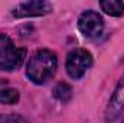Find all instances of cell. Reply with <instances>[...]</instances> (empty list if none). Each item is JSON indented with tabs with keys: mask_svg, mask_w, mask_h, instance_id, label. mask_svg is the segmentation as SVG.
I'll use <instances>...</instances> for the list:
<instances>
[{
	"mask_svg": "<svg viewBox=\"0 0 124 123\" xmlns=\"http://www.w3.org/2000/svg\"><path fill=\"white\" fill-rule=\"evenodd\" d=\"M93 65V55L87 49H74L68 54L65 68L68 75L72 80H78L84 77V74Z\"/></svg>",
	"mask_w": 124,
	"mask_h": 123,
	"instance_id": "cell-3",
	"label": "cell"
},
{
	"mask_svg": "<svg viewBox=\"0 0 124 123\" xmlns=\"http://www.w3.org/2000/svg\"><path fill=\"white\" fill-rule=\"evenodd\" d=\"M52 12V4L48 1H23L19 3L13 9L15 18H33V16H43Z\"/></svg>",
	"mask_w": 124,
	"mask_h": 123,
	"instance_id": "cell-6",
	"label": "cell"
},
{
	"mask_svg": "<svg viewBox=\"0 0 124 123\" xmlns=\"http://www.w3.org/2000/svg\"><path fill=\"white\" fill-rule=\"evenodd\" d=\"M23 60V51L16 48L7 35H0V71H13Z\"/></svg>",
	"mask_w": 124,
	"mask_h": 123,
	"instance_id": "cell-2",
	"label": "cell"
},
{
	"mask_svg": "<svg viewBox=\"0 0 124 123\" xmlns=\"http://www.w3.org/2000/svg\"><path fill=\"white\" fill-rule=\"evenodd\" d=\"M72 87L68 84V83H58L55 87H54V97L56 100H59L61 103H68L71 98H72Z\"/></svg>",
	"mask_w": 124,
	"mask_h": 123,
	"instance_id": "cell-8",
	"label": "cell"
},
{
	"mask_svg": "<svg viewBox=\"0 0 124 123\" xmlns=\"http://www.w3.org/2000/svg\"><path fill=\"white\" fill-rule=\"evenodd\" d=\"M78 29L85 38L95 39L101 36L104 31V20L100 16V13L94 10H87L78 19Z\"/></svg>",
	"mask_w": 124,
	"mask_h": 123,
	"instance_id": "cell-5",
	"label": "cell"
},
{
	"mask_svg": "<svg viewBox=\"0 0 124 123\" xmlns=\"http://www.w3.org/2000/svg\"><path fill=\"white\" fill-rule=\"evenodd\" d=\"M0 123H26L19 114H0Z\"/></svg>",
	"mask_w": 124,
	"mask_h": 123,
	"instance_id": "cell-10",
	"label": "cell"
},
{
	"mask_svg": "<svg viewBox=\"0 0 124 123\" xmlns=\"http://www.w3.org/2000/svg\"><path fill=\"white\" fill-rule=\"evenodd\" d=\"M58 68V58L49 49L36 51L26 67V75L35 84H45L54 77Z\"/></svg>",
	"mask_w": 124,
	"mask_h": 123,
	"instance_id": "cell-1",
	"label": "cell"
},
{
	"mask_svg": "<svg viewBox=\"0 0 124 123\" xmlns=\"http://www.w3.org/2000/svg\"><path fill=\"white\" fill-rule=\"evenodd\" d=\"M19 101V91L16 88H3L0 90V103L1 104H16Z\"/></svg>",
	"mask_w": 124,
	"mask_h": 123,
	"instance_id": "cell-9",
	"label": "cell"
},
{
	"mask_svg": "<svg viewBox=\"0 0 124 123\" xmlns=\"http://www.w3.org/2000/svg\"><path fill=\"white\" fill-rule=\"evenodd\" d=\"M100 7L102 9V12L114 18H118L124 13L123 1H118V0H102L100 1Z\"/></svg>",
	"mask_w": 124,
	"mask_h": 123,
	"instance_id": "cell-7",
	"label": "cell"
},
{
	"mask_svg": "<svg viewBox=\"0 0 124 123\" xmlns=\"http://www.w3.org/2000/svg\"><path fill=\"white\" fill-rule=\"evenodd\" d=\"M104 123H124V75L120 78L107 104Z\"/></svg>",
	"mask_w": 124,
	"mask_h": 123,
	"instance_id": "cell-4",
	"label": "cell"
}]
</instances>
